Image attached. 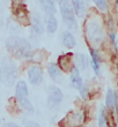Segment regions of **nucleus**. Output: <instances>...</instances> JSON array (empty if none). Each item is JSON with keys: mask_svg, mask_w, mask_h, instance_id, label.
Wrapping results in <instances>:
<instances>
[{"mask_svg": "<svg viewBox=\"0 0 118 127\" xmlns=\"http://www.w3.org/2000/svg\"><path fill=\"white\" fill-rule=\"evenodd\" d=\"M53 1H59V2H60V1H61V0H53Z\"/></svg>", "mask_w": 118, "mask_h": 127, "instance_id": "28", "label": "nucleus"}, {"mask_svg": "<svg viewBox=\"0 0 118 127\" xmlns=\"http://www.w3.org/2000/svg\"><path fill=\"white\" fill-rule=\"evenodd\" d=\"M86 33H87L88 39L95 44L101 43L103 39V29H102L101 23L96 21L95 19H89L86 23Z\"/></svg>", "mask_w": 118, "mask_h": 127, "instance_id": "3", "label": "nucleus"}, {"mask_svg": "<svg viewBox=\"0 0 118 127\" xmlns=\"http://www.w3.org/2000/svg\"><path fill=\"white\" fill-rule=\"evenodd\" d=\"M19 104H20V106L22 107V110L26 111L27 113H34V105L31 104V102L28 99V97H24V98H20V99H17Z\"/></svg>", "mask_w": 118, "mask_h": 127, "instance_id": "17", "label": "nucleus"}, {"mask_svg": "<svg viewBox=\"0 0 118 127\" xmlns=\"http://www.w3.org/2000/svg\"><path fill=\"white\" fill-rule=\"evenodd\" d=\"M47 73H49V75H50V77L52 80L59 79V77H60V74H61L58 65L54 63H51L47 65Z\"/></svg>", "mask_w": 118, "mask_h": 127, "instance_id": "16", "label": "nucleus"}, {"mask_svg": "<svg viewBox=\"0 0 118 127\" xmlns=\"http://www.w3.org/2000/svg\"><path fill=\"white\" fill-rule=\"evenodd\" d=\"M90 56H91V66L94 68V72L96 74L100 73V56L95 50L90 49Z\"/></svg>", "mask_w": 118, "mask_h": 127, "instance_id": "19", "label": "nucleus"}, {"mask_svg": "<svg viewBox=\"0 0 118 127\" xmlns=\"http://www.w3.org/2000/svg\"><path fill=\"white\" fill-rule=\"evenodd\" d=\"M72 7L78 16H83L84 14V0H72Z\"/></svg>", "mask_w": 118, "mask_h": 127, "instance_id": "15", "label": "nucleus"}, {"mask_svg": "<svg viewBox=\"0 0 118 127\" xmlns=\"http://www.w3.org/2000/svg\"><path fill=\"white\" fill-rule=\"evenodd\" d=\"M98 126L107 127V114H105V111L103 110V109L101 110L100 116H98Z\"/></svg>", "mask_w": 118, "mask_h": 127, "instance_id": "22", "label": "nucleus"}, {"mask_svg": "<svg viewBox=\"0 0 118 127\" xmlns=\"http://www.w3.org/2000/svg\"><path fill=\"white\" fill-rule=\"evenodd\" d=\"M3 127H20V126L16 124H14V123H7V124H5Z\"/></svg>", "mask_w": 118, "mask_h": 127, "instance_id": "26", "label": "nucleus"}, {"mask_svg": "<svg viewBox=\"0 0 118 127\" xmlns=\"http://www.w3.org/2000/svg\"><path fill=\"white\" fill-rule=\"evenodd\" d=\"M64 95L57 87H50L47 90V104L50 107H57L63 103Z\"/></svg>", "mask_w": 118, "mask_h": 127, "instance_id": "7", "label": "nucleus"}, {"mask_svg": "<svg viewBox=\"0 0 118 127\" xmlns=\"http://www.w3.org/2000/svg\"><path fill=\"white\" fill-rule=\"evenodd\" d=\"M61 43L66 49H73L77 45L75 37L70 31H63L61 33Z\"/></svg>", "mask_w": 118, "mask_h": 127, "instance_id": "11", "label": "nucleus"}, {"mask_svg": "<svg viewBox=\"0 0 118 127\" xmlns=\"http://www.w3.org/2000/svg\"><path fill=\"white\" fill-rule=\"evenodd\" d=\"M0 82H1V65H0Z\"/></svg>", "mask_w": 118, "mask_h": 127, "instance_id": "27", "label": "nucleus"}, {"mask_svg": "<svg viewBox=\"0 0 118 127\" xmlns=\"http://www.w3.org/2000/svg\"><path fill=\"white\" fill-rule=\"evenodd\" d=\"M39 5L42 10L49 16H53L56 14V6L53 0H39Z\"/></svg>", "mask_w": 118, "mask_h": 127, "instance_id": "10", "label": "nucleus"}, {"mask_svg": "<svg viewBox=\"0 0 118 127\" xmlns=\"http://www.w3.org/2000/svg\"><path fill=\"white\" fill-rule=\"evenodd\" d=\"M17 76V68L13 60L5 58L1 66V81L6 87H12Z\"/></svg>", "mask_w": 118, "mask_h": 127, "instance_id": "2", "label": "nucleus"}, {"mask_svg": "<svg viewBox=\"0 0 118 127\" xmlns=\"http://www.w3.org/2000/svg\"><path fill=\"white\" fill-rule=\"evenodd\" d=\"M6 49L12 56L17 59H31L34 56L31 44L26 38L20 36H12L7 38Z\"/></svg>", "mask_w": 118, "mask_h": 127, "instance_id": "1", "label": "nucleus"}, {"mask_svg": "<svg viewBox=\"0 0 118 127\" xmlns=\"http://www.w3.org/2000/svg\"><path fill=\"white\" fill-rule=\"evenodd\" d=\"M15 93H16V99H20V98L28 97V87H27V83H26L24 81H22V80L17 81Z\"/></svg>", "mask_w": 118, "mask_h": 127, "instance_id": "14", "label": "nucleus"}, {"mask_svg": "<svg viewBox=\"0 0 118 127\" xmlns=\"http://www.w3.org/2000/svg\"><path fill=\"white\" fill-rule=\"evenodd\" d=\"M95 2V5L97 6L98 9H101L102 12H104V10H107V8H108V5H107V1L105 0H93Z\"/></svg>", "mask_w": 118, "mask_h": 127, "instance_id": "23", "label": "nucleus"}, {"mask_svg": "<svg viewBox=\"0 0 118 127\" xmlns=\"http://www.w3.org/2000/svg\"><path fill=\"white\" fill-rule=\"evenodd\" d=\"M117 7H118V1H117Z\"/></svg>", "mask_w": 118, "mask_h": 127, "instance_id": "29", "label": "nucleus"}, {"mask_svg": "<svg viewBox=\"0 0 118 127\" xmlns=\"http://www.w3.org/2000/svg\"><path fill=\"white\" fill-rule=\"evenodd\" d=\"M0 124H1V123H0Z\"/></svg>", "mask_w": 118, "mask_h": 127, "instance_id": "30", "label": "nucleus"}, {"mask_svg": "<svg viewBox=\"0 0 118 127\" xmlns=\"http://www.w3.org/2000/svg\"><path fill=\"white\" fill-rule=\"evenodd\" d=\"M59 7H60V14L64 23L70 29H75L77 28V19H75V13L71 2L68 0H61L59 2Z\"/></svg>", "mask_w": 118, "mask_h": 127, "instance_id": "4", "label": "nucleus"}, {"mask_svg": "<svg viewBox=\"0 0 118 127\" xmlns=\"http://www.w3.org/2000/svg\"><path fill=\"white\" fill-rule=\"evenodd\" d=\"M71 83L72 86L75 88V89H80L81 87H82V84H83V82H82V79H81L80 76V70L77 68V67H73V69L71 70Z\"/></svg>", "mask_w": 118, "mask_h": 127, "instance_id": "12", "label": "nucleus"}, {"mask_svg": "<svg viewBox=\"0 0 118 127\" xmlns=\"http://www.w3.org/2000/svg\"><path fill=\"white\" fill-rule=\"evenodd\" d=\"M28 80L34 86H39L43 82V70L38 65H31L27 69Z\"/></svg>", "mask_w": 118, "mask_h": 127, "instance_id": "8", "label": "nucleus"}, {"mask_svg": "<svg viewBox=\"0 0 118 127\" xmlns=\"http://www.w3.org/2000/svg\"><path fill=\"white\" fill-rule=\"evenodd\" d=\"M26 127H40V125L35 120H27L26 121Z\"/></svg>", "mask_w": 118, "mask_h": 127, "instance_id": "25", "label": "nucleus"}, {"mask_svg": "<svg viewBox=\"0 0 118 127\" xmlns=\"http://www.w3.org/2000/svg\"><path fill=\"white\" fill-rule=\"evenodd\" d=\"M88 65V60L86 56L82 53H78L75 56V67L78 68V69H86V67Z\"/></svg>", "mask_w": 118, "mask_h": 127, "instance_id": "18", "label": "nucleus"}, {"mask_svg": "<svg viewBox=\"0 0 118 127\" xmlns=\"http://www.w3.org/2000/svg\"><path fill=\"white\" fill-rule=\"evenodd\" d=\"M84 121V112L82 111H72L65 118L59 121L60 127H80Z\"/></svg>", "mask_w": 118, "mask_h": 127, "instance_id": "5", "label": "nucleus"}, {"mask_svg": "<svg viewBox=\"0 0 118 127\" xmlns=\"http://www.w3.org/2000/svg\"><path fill=\"white\" fill-rule=\"evenodd\" d=\"M30 24H31V28H33L34 33H36V35H42V33H44L43 22H42V20H40V17L38 16V15H35V16L33 17Z\"/></svg>", "mask_w": 118, "mask_h": 127, "instance_id": "13", "label": "nucleus"}, {"mask_svg": "<svg viewBox=\"0 0 118 127\" xmlns=\"http://www.w3.org/2000/svg\"><path fill=\"white\" fill-rule=\"evenodd\" d=\"M116 102H117V99H116V94L111 89H109L108 93H107V98H105L107 106H108L109 109H114V107L116 106Z\"/></svg>", "mask_w": 118, "mask_h": 127, "instance_id": "21", "label": "nucleus"}, {"mask_svg": "<svg viewBox=\"0 0 118 127\" xmlns=\"http://www.w3.org/2000/svg\"><path fill=\"white\" fill-rule=\"evenodd\" d=\"M79 90H80L81 97H82L83 99H87V97H88V90H87V88H86V86H84V84H82V87H81Z\"/></svg>", "mask_w": 118, "mask_h": 127, "instance_id": "24", "label": "nucleus"}, {"mask_svg": "<svg viewBox=\"0 0 118 127\" xmlns=\"http://www.w3.org/2000/svg\"><path fill=\"white\" fill-rule=\"evenodd\" d=\"M13 14L15 15L19 23L22 26H29L30 24V19H29V13L26 5L22 2H17V5H13Z\"/></svg>", "mask_w": 118, "mask_h": 127, "instance_id": "6", "label": "nucleus"}, {"mask_svg": "<svg viewBox=\"0 0 118 127\" xmlns=\"http://www.w3.org/2000/svg\"><path fill=\"white\" fill-rule=\"evenodd\" d=\"M58 65H59V69L64 70V72H71L73 69V53L68 52V53L61 54L58 58Z\"/></svg>", "mask_w": 118, "mask_h": 127, "instance_id": "9", "label": "nucleus"}, {"mask_svg": "<svg viewBox=\"0 0 118 127\" xmlns=\"http://www.w3.org/2000/svg\"><path fill=\"white\" fill-rule=\"evenodd\" d=\"M58 29V21L54 16H50L46 20V31L49 33H54Z\"/></svg>", "mask_w": 118, "mask_h": 127, "instance_id": "20", "label": "nucleus"}]
</instances>
